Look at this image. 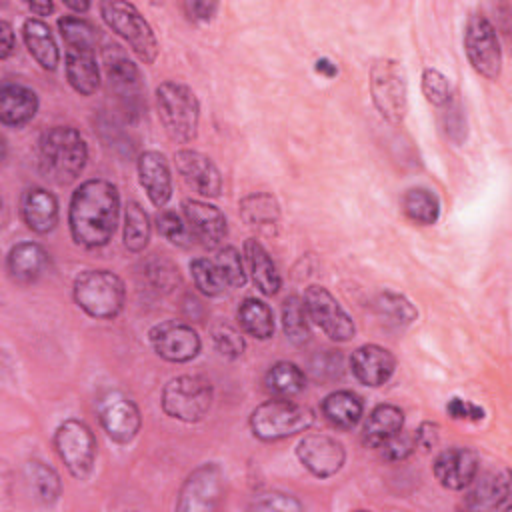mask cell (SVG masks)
<instances>
[{"label":"cell","instance_id":"cell-1","mask_svg":"<svg viewBox=\"0 0 512 512\" xmlns=\"http://www.w3.org/2000/svg\"><path fill=\"white\" fill-rule=\"evenodd\" d=\"M120 216L118 188L102 178L82 182L70 200L68 224L78 246H106L116 230Z\"/></svg>","mask_w":512,"mask_h":512},{"label":"cell","instance_id":"cell-2","mask_svg":"<svg viewBox=\"0 0 512 512\" xmlns=\"http://www.w3.org/2000/svg\"><path fill=\"white\" fill-rule=\"evenodd\" d=\"M58 30L66 44V80L82 96H92L100 86L96 62V30L80 16L58 18Z\"/></svg>","mask_w":512,"mask_h":512},{"label":"cell","instance_id":"cell-3","mask_svg":"<svg viewBox=\"0 0 512 512\" xmlns=\"http://www.w3.org/2000/svg\"><path fill=\"white\" fill-rule=\"evenodd\" d=\"M86 160V142L72 126H52L38 142L40 172L60 186L74 182L82 174Z\"/></svg>","mask_w":512,"mask_h":512},{"label":"cell","instance_id":"cell-4","mask_svg":"<svg viewBox=\"0 0 512 512\" xmlns=\"http://www.w3.org/2000/svg\"><path fill=\"white\" fill-rule=\"evenodd\" d=\"M156 104L160 122L174 142L188 144L196 138L200 104L192 88L182 82L166 80L156 88Z\"/></svg>","mask_w":512,"mask_h":512},{"label":"cell","instance_id":"cell-5","mask_svg":"<svg viewBox=\"0 0 512 512\" xmlns=\"http://www.w3.org/2000/svg\"><path fill=\"white\" fill-rule=\"evenodd\" d=\"M126 288L110 270H84L74 280V300L92 318L110 320L124 308Z\"/></svg>","mask_w":512,"mask_h":512},{"label":"cell","instance_id":"cell-6","mask_svg":"<svg viewBox=\"0 0 512 512\" xmlns=\"http://www.w3.org/2000/svg\"><path fill=\"white\" fill-rule=\"evenodd\" d=\"M314 412L304 406L296 404L288 398H274L254 408L250 414V428L252 434L264 442L282 440L304 432L312 426Z\"/></svg>","mask_w":512,"mask_h":512},{"label":"cell","instance_id":"cell-7","mask_svg":"<svg viewBox=\"0 0 512 512\" xmlns=\"http://www.w3.org/2000/svg\"><path fill=\"white\" fill-rule=\"evenodd\" d=\"M100 14L108 28H112V32L124 38L132 52L144 64H152L156 60L158 40L150 24L144 20V16L138 12L134 4L122 0H108L100 4Z\"/></svg>","mask_w":512,"mask_h":512},{"label":"cell","instance_id":"cell-8","mask_svg":"<svg viewBox=\"0 0 512 512\" xmlns=\"http://www.w3.org/2000/svg\"><path fill=\"white\" fill-rule=\"evenodd\" d=\"M370 94L376 110L392 124H400L408 110L406 74L400 62L382 58L370 68Z\"/></svg>","mask_w":512,"mask_h":512},{"label":"cell","instance_id":"cell-9","mask_svg":"<svg viewBox=\"0 0 512 512\" xmlns=\"http://www.w3.org/2000/svg\"><path fill=\"white\" fill-rule=\"evenodd\" d=\"M212 406V384L196 374L172 378L162 390V410L180 422L202 420Z\"/></svg>","mask_w":512,"mask_h":512},{"label":"cell","instance_id":"cell-10","mask_svg":"<svg viewBox=\"0 0 512 512\" xmlns=\"http://www.w3.org/2000/svg\"><path fill=\"white\" fill-rule=\"evenodd\" d=\"M54 446H56L60 460L64 462V466L68 468V472L74 478H78V480L88 478V474L94 468L96 440H94L92 430L84 422H80L76 418L64 420L56 428Z\"/></svg>","mask_w":512,"mask_h":512},{"label":"cell","instance_id":"cell-11","mask_svg":"<svg viewBox=\"0 0 512 512\" xmlns=\"http://www.w3.org/2000/svg\"><path fill=\"white\" fill-rule=\"evenodd\" d=\"M464 50L472 68L488 78L496 80L502 70V50L496 28L484 14H472L464 30Z\"/></svg>","mask_w":512,"mask_h":512},{"label":"cell","instance_id":"cell-12","mask_svg":"<svg viewBox=\"0 0 512 512\" xmlns=\"http://www.w3.org/2000/svg\"><path fill=\"white\" fill-rule=\"evenodd\" d=\"M304 306L308 318L320 326V330L336 340L346 342L354 336L356 326L352 318L346 314V310L340 306V302L324 288V286H308L304 292Z\"/></svg>","mask_w":512,"mask_h":512},{"label":"cell","instance_id":"cell-13","mask_svg":"<svg viewBox=\"0 0 512 512\" xmlns=\"http://www.w3.org/2000/svg\"><path fill=\"white\" fill-rule=\"evenodd\" d=\"M224 494L222 468L214 462L202 464L184 480L176 508L182 512H210L218 508Z\"/></svg>","mask_w":512,"mask_h":512},{"label":"cell","instance_id":"cell-14","mask_svg":"<svg viewBox=\"0 0 512 512\" xmlns=\"http://www.w3.org/2000/svg\"><path fill=\"white\" fill-rule=\"evenodd\" d=\"M98 418L104 432L118 444L132 442L142 424L138 406L120 390H108L100 396Z\"/></svg>","mask_w":512,"mask_h":512},{"label":"cell","instance_id":"cell-15","mask_svg":"<svg viewBox=\"0 0 512 512\" xmlns=\"http://www.w3.org/2000/svg\"><path fill=\"white\" fill-rule=\"evenodd\" d=\"M104 68L110 88L116 92L122 108L130 114H138L142 106V76L138 66L120 50V46H108L104 50Z\"/></svg>","mask_w":512,"mask_h":512},{"label":"cell","instance_id":"cell-16","mask_svg":"<svg viewBox=\"0 0 512 512\" xmlns=\"http://www.w3.org/2000/svg\"><path fill=\"white\" fill-rule=\"evenodd\" d=\"M150 342L154 352L168 362H188L200 352L198 332L176 320H166L150 330Z\"/></svg>","mask_w":512,"mask_h":512},{"label":"cell","instance_id":"cell-17","mask_svg":"<svg viewBox=\"0 0 512 512\" xmlns=\"http://www.w3.org/2000/svg\"><path fill=\"white\" fill-rule=\"evenodd\" d=\"M298 460L318 478L334 476L346 460L344 446L328 434H306L296 446Z\"/></svg>","mask_w":512,"mask_h":512},{"label":"cell","instance_id":"cell-18","mask_svg":"<svg viewBox=\"0 0 512 512\" xmlns=\"http://www.w3.org/2000/svg\"><path fill=\"white\" fill-rule=\"evenodd\" d=\"M174 164L182 180L202 196L216 198L222 192V176L216 164L198 150H178L174 154Z\"/></svg>","mask_w":512,"mask_h":512},{"label":"cell","instance_id":"cell-19","mask_svg":"<svg viewBox=\"0 0 512 512\" xmlns=\"http://www.w3.org/2000/svg\"><path fill=\"white\" fill-rule=\"evenodd\" d=\"M182 212L194 242L206 248H216L222 244L228 234V226L226 216L216 206L202 200H184Z\"/></svg>","mask_w":512,"mask_h":512},{"label":"cell","instance_id":"cell-20","mask_svg":"<svg viewBox=\"0 0 512 512\" xmlns=\"http://www.w3.org/2000/svg\"><path fill=\"white\" fill-rule=\"evenodd\" d=\"M434 476L448 490H462L478 476V454L464 446L442 450L434 458Z\"/></svg>","mask_w":512,"mask_h":512},{"label":"cell","instance_id":"cell-21","mask_svg":"<svg viewBox=\"0 0 512 512\" xmlns=\"http://www.w3.org/2000/svg\"><path fill=\"white\" fill-rule=\"evenodd\" d=\"M350 368L358 382L366 386H380L392 376L396 368V358L384 346L364 344L352 352Z\"/></svg>","mask_w":512,"mask_h":512},{"label":"cell","instance_id":"cell-22","mask_svg":"<svg viewBox=\"0 0 512 512\" xmlns=\"http://www.w3.org/2000/svg\"><path fill=\"white\" fill-rule=\"evenodd\" d=\"M138 180L150 202L156 208H164L172 196V176L164 154L158 150H146L138 158Z\"/></svg>","mask_w":512,"mask_h":512},{"label":"cell","instance_id":"cell-23","mask_svg":"<svg viewBox=\"0 0 512 512\" xmlns=\"http://www.w3.org/2000/svg\"><path fill=\"white\" fill-rule=\"evenodd\" d=\"M6 266L12 280L20 284H30L48 270L50 254L36 242H20L10 248Z\"/></svg>","mask_w":512,"mask_h":512},{"label":"cell","instance_id":"cell-24","mask_svg":"<svg viewBox=\"0 0 512 512\" xmlns=\"http://www.w3.org/2000/svg\"><path fill=\"white\" fill-rule=\"evenodd\" d=\"M26 226L38 234L50 232L58 224V200L44 188H28L20 200Z\"/></svg>","mask_w":512,"mask_h":512},{"label":"cell","instance_id":"cell-25","mask_svg":"<svg viewBox=\"0 0 512 512\" xmlns=\"http://www.w3.org/2000/svg\"><path fill=\"white\" fill-rule=\"evenodd\" d=\"M38 110L36 92L22 84H4L0 88V120L6 126L20 128L28 124Z\"/></svg>","mask_w":512,"mask_h":512},{"label":"cell","instance_id":"cell-26","mask_svg":"<svg viewBox=\"0 0 512 512\" xmlns=\"http://www.w3.org/2000/svg\"><path fill=\"white\" fill-rule=\"evenodd\" d=\"M472 490L466 496V506L474 510L500 508L510 496V474L508 470L490 472L482 478L472 480Z\"/></svg>","mask_w":512,"mask_h":512},{"label":"cell","instance_id":"cell-27","mask_svg":"<svg viewBox=\"0 0 512 512\" xmlns=\"http://www.w3.org/2000/svg\"><path fill=\"white\" fill-rule=\"evenodd\" d=\"M244 256L252 274V280L256 284V288L266 294L272 296L280 290V274L278 268L274 264V260L270 258V254L266 252V248L256 240V238H248L244 242Z\"/></svg>","mask_w":512,"mask_h":512},{"label":"cell","instance_id":"cell-28","mask_svg":"<svg viewBox=\"0 0 512 512\" xmlns=\"http://www.w3.org/2000/svg\"><path fill=\"white\" fill-rule=\"evenodd\" d=\"M22 36L28 52L44 70H56L60 62V52L54 42V36L46 22L38 18H28L22 26Z\"/></svg>","mask_w":512,"mask_h":512},{"label":"cell","instance_id":"cell-29","mask_svg":"<svg viewBox=\"0 0 512 512\" xmlns=\"http://www.w3.org/2000/svg\"><path fill=\"white\" fill-rule=\"evenodd\" d=\"M404 426V414L398 406L394 404H378L366 424H364V432H362V440L366 446L370 448H378L384 440H388L390 436H394L396 432H400Z\"/></svg>","mask_w":512,"mask_h":512},{"label":"cell","instance_id":"cell-30","mask_svg":"<svg viewBox=\"0 0 512 512\" xmlns=\"http://www.w3.org/2000/svg\"><path fill=\"white\" fill-rule=\"evenodd\" d=\"M240 216L252 228L272 232L280 220V206L268 192H252L240 200Z\"/></svg>","mask_w":512,"mask_h":512},{"label":"cell","instance_id":"cell-31","mask_svg":"<svg viewBox=\"0 0 512 512\" xmlns=\"http://www.w3.org/2000/svg\"><path fill=\"white\" fill-rule=\"evenodd\" d=\"M362 410H364V406H362L360 396H356L350 390H336L322 400L324 418L332 426L342 428V430L356 426L358 420L362 418Z\"/></svg>","mask_w":512,"mask_h":512},{"label":"cell","instance_id":"cell-32","mask_svg":"<svg viewBox=\"0 0 512 512\" xmlns=\"http://www.w3.org/2000/svg\"><path fill=\"white\" fill-rule=\"evenodd\" d=\"M238 322L242 330L258 340H268L274 332V316L266 302L258 298H246L238 306Z\"/></svg>","mask_w":512,"mask_h":512},{"label":"cell","instance_id":"cell-33","mask_svg":"<svg viewBox=\"0 0 512 512\" xmlns=\"http://www.w3.org/2000/svg\"><path fill=\"white\" fill-rule=\"evenodd\" d=\"M264 384H266V390L274 398L290 400L292 396L302 392L306 378H304V372L296 364L282 360V362H276L274 366H270V370L266 372Z\"/></svg>","mask_w":512,"mask_h":512},{"label":"cell","instance_id":"cell-34","mask_svg":"<svg viewBox=\"0 0 512 512\" xmlns=\"http://www.w3.org/2000/svg\"><path fill=\"white\" fill-rule=\"evenodd\" d=\"M402 212L414 224L430 226L438 220L440 202L428 188H410L402 196Z\"/></svg>","mask_w":512,"mask_h":512},{"label":"cell","instance_id":"cell-35","mask_svg":"<svg viewBox=\"0 0 512 512\" xmlns=\"http://www.w3.org/2000/svg\"><path fill=\"white\" fill-rule=\"evenodd\" d=\"M150 218L138 202H128L124 210V246L130 252H142L150 240Z\"/></svg>","mask_w":512,"mask_h":512},{"label":"cell","instance_id":"cell-36","mask_svg":"<svg viewBox=\"0 0 512 512\" xmlns=\"http://www.w3.org/2000/svg\"><path fill=\"white\" fill-rule=\"evenodd\" d=\"M26 476L40 502L44 504L56 502V498L60 496V478L54 472V468H50L40 460H30L26 464Z\"/></svg>","mask_w":512,"mask_h":512},{"label":"cell","instance_id":"cell-37","mask_svg":"<svg viewBox=\"0 0 512 512\" xmlns=\"http://www.w3.org/2000/svg\"><path fill=\"white\" fill-rule=\"evenodd\" d=\"M308 314H306V306L304 300L300 296H288L282 304V328L286 338L292 344H304L310 336L308 330Z\"/></svg>","mask_w":512,"mask_h":512},{"label":"cell","instance_id":"cell-38","mask_svg":"<svg viewBox=\"0 0 512 512\" xmlns=\"http://www.w3.org/2000/svg\"><path fill=\"white\" fill-rule=\"evenodd\" d=\"M374 310L390 324H410L416 318V308L396 292H382L374 300Z\"/></svg>","mask_w":512,"mask_h":512},{"label":"cell","instance_id":"cell-39","mask_svg":"<svg viewBox=\"0 0 512 512\" xmlns=\"http://www.w3.org/2000/svg\"><path fill=\"white\" fill-rule=\"evenodd\" d=\"M190 272H192V280H194L196 288L204 296H220L224 290H228V286L220 274V268L216 266L214 260L196 258L190 262Z\"/></svg>","mask_w":512,"mask_h":512},{"label":"cell","instance_id":"cell-40","mask_svg":"<svg viewBox=\"0 0 512 512\" xmlns=\"http://www.w3.org/2000/svg\"><path fill=\"white\" fill-rule=\"evenodd\" d=\"M156 228L168 242H172L176 246L194 244V238H192V232H190L188 224L172 210L160 208V212L156 216Z\"/></svg>","mask_w":512,"mask_h":512},{"label":"cell","instance_id":"cell-41","mask_svg":"<svg viewBox=\"0 0 512 512\" xmlns=\"http://www.w3.org/2000/svg\"><path fill=\"white\" fill-rule=\"evenodd\" d=\"M216 266L220 268V274L228 288H240L246 284V272L240 252L234 246H224L216 254Z\"/></svg>","mask_w":512,"mask_h":512},{"label":"cell","instance_id":"cell-42","mask_svg":"<svg viewBox=\"0 0 512 512\" xmlns=\"http://www.w3.org/2000/svg\"><path fill=\"white\" fill-rule=\"evenodd\" d=\"M422 94L432 106L448 104V100H450L448 78L434 68H426L422 72Z\"/></svg>","mask_w":512,"mask_h":512},{"label":"cell","instance_id":"cell-43","mask_svg":"<svg viewBox=\"0 0 512 512\" xmlns=\"http://www.w3.org/2000/svg\"><path fill=\"white\" fill-rule=\"evenodd\" d=\"M212 338H214L216 350L222 356H226V358L242 356V352H244V338H242V334L236 328H232L228 324H218L212 330Z\"/></svg>","mask_w":512,"mask_h":512},{"label":"cell","instance_id":"cell-44","mask_svg":"<svg viewBox=\"0 0 512 512\" xmlns=\"http://www.w3.org/2000/svg\"><path fill=\"white\" fill-rule=\"evenodd\" d=\"M380 454L384 460L388 462H400L404 458H408L414 450H416V442H414V434H404L402 430L396 432L394 436H390L388 440H384L380 446Z\"/></svg>","mask_w":512,"mask_h":512},{"label":"cell","instance_id":"cell-45","mask_svg":"<svg viewBox=\"0 0 512 512\" xmlns=\"http://www.w3.org/2000/svg\"><path fill=\"white\" fill-rule=\"evenodd\" d=\"M252 510H280V512H296V510H302V504L294 498V496H288V494H280V492H270V494H264L262 498L254 500L250 504Z\"/></svg>","mask_w":512,"mask_h":512},{"label":"cell","instance_id":"cell-46","mask_svg":"<svg viewBox=\"0 0 512 512\" xmlns=\"http://www.w3.org/2000/svg\"><path fill=\"white\" fill-rule=\"evenodd\" d=\"M178 270L168 262V260H154L150 266H148V276L154 280V286L156 288H164V290H170L174 280H178Z\"/></svg>","mask_w":512,"mask_h":512},{"label":"cell","instance_id":"cell-47","mask_svg":"<svg viewBox=\"0 0 512 512\" xmlns=\"http://www.w3.org/2000/svg\"><path fill=\"white\" fill-rule=\"evenodd\" d=\"M448 414L454 418V420H472V422H478L484 418V410L480 406H476L474 402L470 400H462V398H452L446 406Z\"/></svg>","mask_w":512,"mask_h":512},{"label":"cell","instance_id":"cell-48","mask_svg":"<svg viewBox=\"0 0 512 512\" xmlns=\"http://www.w3.org/2000/svg\"><path fill=\"white\" fill-rule=\"evenodd\" d=\"M438 438H440V426L436 422H422L414 432L416 448H422V450H432L438 444Z\"/></svg>","mask_w":512,"mask_h":512},{"label":"cell","instance_id":"cell-49","mask_svg":"<svg viewBox=\"0 0 512 512\" xmlns=\"http://www.w3.org/2000/svg\"><path fill=\"white\" fill-rule=\"evenodd\" d=\"M186 10H188V16L192 20H200V22H208L216 10H218V4L216 2H202V0H192V2H186Z\"/></svg>","mask_w":512,"mask_h":512},{"label":"cell","instance_id":"cell-50","mask_svg":"<svg viewBox=\"0 0 512 512\" xmlns=\"http://www.w3.org/2000/svg\"><path fill=\"white\" fill-rule=\"evenodd\" d=\"M14 46H16V40H14L12 26H10L6 20H2V22H0V58H2V60L8 58L10 52L14 50Z\"/></svg>","mask_w":512,"mask_h":512},{"label":"cell","instance_id":"cell-51","mask_svg":"<svg viewBox=\"0 0 512 512\" xmlns=\"http://www.w3.org/2000/svg\"><path fill=\"white\" fill-rule=\"evenodd\" d=\"M28 8L36 14V16H48L52 10H54V4L50 0H44V2H28Z\"/></svg>","mask_w":512,"mask_h":512},{"label":"cell","instance_id":"cell-52","mask_svg":"<svg viewBox=\"0 0 512 512\" xmlns=\"http://www.w3.org/2000/svg\"><path fill=\"white\" fill-rule=\"evenodd\" d=\"M316 70L322 72V74H326V76H334V74L338 72L336 66H334L330 60H326V58H322V60L316 62Z\"/></svg>","mask_w":512,"mask_h":512},{"label":"cell","instance_id":"cell-53","mask_svg":"<svg viewBox=\"0 0 512 512\" xmlns=\"http://www.w3.org/2000/svg\"><path fill=\"white\" fill-rule=\"evenodd\" d=\"M64 4H66L70 10H76V12H86V10L90 8V2H86V0H80V2H78V0H66Z\"/></svg>","mask_w":512,"mask_h":512}]
</instances>
